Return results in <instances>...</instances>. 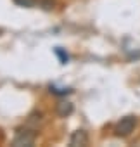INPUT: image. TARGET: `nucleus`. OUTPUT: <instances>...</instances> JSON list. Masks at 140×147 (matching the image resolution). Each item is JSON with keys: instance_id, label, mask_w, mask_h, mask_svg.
<instances>
[{"instance_id": "obj_9", "label": "nucleus", "mask_w": 140, "mask_h": 147, "mask_svg": "<svg viewBox=\"0 0 140 147\" xmlns=\"http://www.w3.org/2000/svg\"><path fill=\"white\" fill-rule=\"evenodd\" d=\"M0 33H2V31H0Z\"/></svg>"}, {"instance_id": "obj_3", "label": "nucleus", "mask_w": 140, "mask_h": 147, "mask_svg": "<svg viewBox=\"0 0 140 147\" xmlns=\"http://www.w3.org/2000/svg\"><path fill=\"white\" fill-rule=\"evenodd\" d=\"M88 144V135L85 130H76L73 131L71 138H69V145H73V147H78V145H87Z\"/></svg>"}, {"instance_id": "obj_5", "label": "nucleus", "mask_w": 140, "mask_h": 147, "mask_svg": "<svg viewBox=\"0 0 140 147\" xmlns=\"http://www.w3.org/2000/svg\"><path fill=\"white\" fill-rule=\"evenodd\" d=\"M14 4L19 5V7H26V9H31L38 4V0H14Z\"/></svg>"}, {"instance_id": "obj_7", "label": "nucleus", "mask_w": 140, "mask_h": 147, "mask_svg": "<svg viewBox=\"0 0 140 147\" xmlns=\"http://www.w3.org/2000/svg\"><path fill=\"white\" fill-rule=\"evenodd\" d=\"M55 54L59 55V59H61V64H66V62H67L69 55H67V54H66V52H64L61 47H57V49H55Z\"/></svg>"}, {"instance_id": "obj_1", "label": "nucleus", "mask_w": 140, "mask_h": 147, "mask_svg": "<svg viewBox=\"0 0 140 147\" xmlns=\"http://www.w3.org/2000/svg\"><path fill=\"white\" fill-rule=\"evenodd\" d=\"M135 126H137V118L131 116V114H130V116H125V118H121V119L116 123V126H114V135L125 138V137L131 135V131L135 130Z\"/></svg>"}, {"instance_id": "obj_8", "label": "nucleus", "mask_w": 140, "mask_h": 147, "mask_svg": "<svg viewBox=\"0 0 140 147\" xmlns=\"http://www.w3.org/2000/svg\"><path fill=\"white\" fill-rule=\"evenodd\" d=\"M38 4L45 9V11H50V9H54V0H38Z\"/></svg>"}, {"instance_id": "obj_6", "label": "nucleus", "mask_w": 140, "mask_h": 147, "mask_svg": "<svg viewBox=\"0 0 140 147\" xmlns=\"http://www.w3.org/2000/svg\"><path fill=\"white\" fill-rule=\"evenodd\" d=\"M50 92L54 95H69L73 90L71 88H57V87H50Z\"/></svg>"}, {"instance_id": "obj_2", "label": "nucleus", "mask_w": 140, "mask_h": 147, "mask_svg": "<svg viewBox=\"0 0 140 147\" xmlns=\"http://www.w3.org/2000/svg\"><path fill=\"white\" fill-rule=\"evenodd\" d=\"M35 138H36V133L33 130H28V128H19L16 131V137L12 140V145L14 147H31L35 144Z\"/></svg>"}, {"instance_id": "obj_4", "label": "nucleus", "mask_w": 140, "mask_h": 147, "mask_svg": "<svg viewBox=\"0 0 140 147\" xmlns=\"http://www.w3.org/2000/svg\"><path fill=\"white\" fill-rule=\"evenodd\" d=\"M73 104L71 102H67V100H61L57 106H55V113H57V116H61V118H66V116H69L73 113Z\"/></svg>"}]
</instances>
